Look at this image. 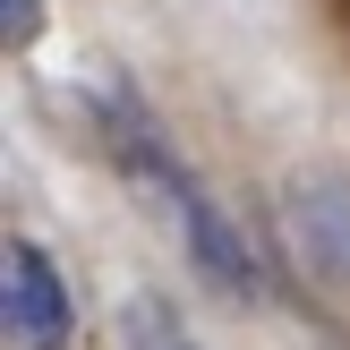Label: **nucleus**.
Wrapping results in <instances>:
<instances>
[{
  "label": "nucleus",
  "mask_w": 350,
  "mask_h": 350,
  "mask_svg": "<svg viewBox=\"0 0 350 350\" xmlns=\"http://www.w3.org/2000/svg\"><path fill=\"white\" fill-rule=\"evenodd\" d=\"M103 137H111L120 171H129L137 188H154V197H163V214L180 222V239H188V256H197V273H205V282H222L231 299H256V291H265V273H256L248 239H239V231H231V214H222V205L205 197L197 180H188V163L163 146V129H154V120L137 111L129 94H111V103H103Z\"/></svg>",
  "instance_id": "obj_1"
},
{
  "label": "nucleus",
  "mask_w": 350,
  "mask_h": 350,
  "mask_svg": "<svg viewBox=\"0 0 350 350\" xmlns=\"http://www.w3.org/2000/svg\"><path fill=\"white\" fill-rule=\"evenodd\" d=\"M68 325H77V308H68L51 256L34 248V239H17V248H9V342L17 350H60Z\"/></svg>",
  "instance_id": "obj_2"
},
{
  "label": "nucleus",
  "mask_w": 350,
  "mask_h": 350,
  "mask_svg": "<svg viewBox=\"0 0 350 350\" xmlns=\"http://www.w3.org/2000/svg\"><path fill=\"white\" fill-rule=\"evenodd\" d=\"M282 222H291V239H299L308 265L350 291V180H299L282 197Z\"/></svg>",
  "instance_id": "obj_3"
},
{
  "label": "nucleus",
  "mask_w": 350,
  "mask_h": 350,
  "mask_svg": "<svg viewBox=\"0 0 350 350\" xmlns=\"http://www.w3.org/2000/svg\"><path fill=\"white\" fill-rule=\"evenodd\" d=\"M0 26H9V43H34L43 34V0H0Z\"/></svg>",
  "instance_id": "obj_4"
}]
</instances>
